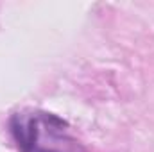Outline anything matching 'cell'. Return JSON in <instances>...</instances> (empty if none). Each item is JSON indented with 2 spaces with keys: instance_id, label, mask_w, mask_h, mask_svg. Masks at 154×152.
Wrapping results in <instances>:
<instances>
[{
  "instance_id": "obj_1",
  "label": "cell",
  "mask_w": 154,
  "mask_h": 152,
  "mask_svg": "<svg viewBox=\"0 0 154 152\" xmlns=\"http://www.w3.org/2000/svg\"><path fill=\"white\" fill-rule=\"evenodd\" d=\"M20 152H86L66 120L43 109H22L9 118Z\"/></svg>"
}]
</instances>
